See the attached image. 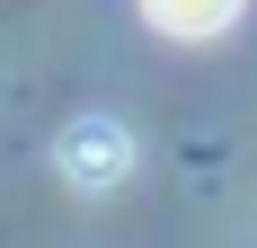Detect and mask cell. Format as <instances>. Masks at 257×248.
<instances>
[{"instance_id": "obj_1", "label": "cell", "mask_w": 257, "mask_h": 248, "mask_svg": "<svg viewBox=\"0 0 257 248\" xmlns=\"http://www.w3.org/2000/svg\"><path fill=\"white\" fill-rule=\"evenodd\" d=\"M124 169H133V133H124L115 115L62 124V177H71V186H115Z\"/></svg>"}, {"instance_id": "obj_2", "label": "cell", "mask_w": 257, "mask_h": 248, "mask_svg": "<svg viewBox=\"0 0 257 248\" xmlns=\"http://www.w3.org/2000/svg\"><path fill=\"white\" fill-rule=\"evenodd\" d=\"M142 18H151L160 36H222V27L239 18V0H142Z\"/></svg>"}]
</instances>
